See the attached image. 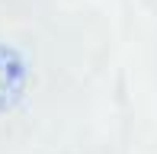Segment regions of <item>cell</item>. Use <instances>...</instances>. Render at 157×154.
<instances>
[{
	"instance_id": "1",
	"label": "cell",
	"mask_w": 157,
	"mask_h": 154,
	"mask_svg": "<svg viewBox=\"0 0 157 154\" xmlns=\"http://www.w3.org/2000/svg\"><path fill=\"white\" fill-rule=\"evenodd\" d=\"M26 87H29L26 58L13 45H0V116L23 103Z\"/></svg>"
}]
</instances>
